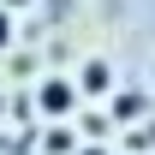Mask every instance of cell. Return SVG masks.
<instances>
[{
  "instance_id": "6da1fadb",
  "label": "cell",
  "mask_w": 155,
  "mask_h": 155,
  "mask_svg": "<svg viewBox=\"0 0 155 155\" xmlns=\"http://www.w3.org/2000/svg\"><path fill=\"white\" fill-rule=\"evenodd\" d=\"M36 107H42L48 119H66V114L78 107V84H72V78H42V90H36Z\"/></svg>"
},
{
  "instance_id": "7a4b0ae2",
  "label": "cell",
  "mask_w": 155,
  "mask_h": 155,
  "mask_svg": "<svg viewBox=\"0 0 155 155\" xmlns=\"http://www.w3.org/2000/svg\"><path fill=\"white\" fill-rule=\"evenodd\" d=\"M114 90V66L107 60H84L78 66V96H107Z\"/></svg>"
},
{
  "instance_id": "3957f363",
  "label": "cell",
  "mask_w": 155,
  "mask_h": 155,
  "mask_svg": "<svg viewBox=\"0 0 155 155\" xmlns=\"http://www.w3.org/2000/svg\"><path fill=\"white\" fill-rule=\"evenodd\" d=\"M42 155H78V137L66 131V125H48V131H42Z\"/></svg>"
},
{
  "instance_id": "277c9868",
  "label": "cell",
  "mask_w": 155,
  "mask_h": 155,
  "mask_svg": "<svg viewBox=\"0 0 155 155\" xmlns=\"http://www.w3.org/2000/svg\"><path fill=\"white\" fill-rule=\"evenodd\" d=\"M107 125H114L107 114H84V137H90V143H101V137H107Z\"/></svg>"
},
{
  "instance_id": "5b68a950",
  "label": "cell",
  "mask_w": 155,
  "mask_h": 155,
  "mask_svg": "<svg viewBox=\"0 0 155 155\" xmlns=\"http://www.w3.org/2000/svg\"><path fill=\"white\" fill-rule=\"evenodd\" d=\"M155 149V125H137L131 131V155H149Z\"/></svg>"
},
{
  "instance_id": "8992f818",
  "label": "cell",
  "mask_w": 155,
  "mask_h": 155,
  "mask_svg": "<svg viewBox=\"0 0 155 155\" xmlns=\"http://www.w3.org/2000/svg\"><path fill=\"white\" fill-rule=\"evenodd\" d=\"M12 36H18V18H12V12H6V6H0V54H6V48H12Z\"/></svg>"
},
{
  "instance_id": "52a82bcc",
  "label": "cell",
  "mask_w": 155,
  "mask_h": 155,
  "mask_svg": "<svg viewBox=\"0 0 155 155\" xmlns=\"http://www.w3.org/2000/svg\"><path fill=\"white\" fill-rule=\"evenodd\" d=\"M114 114H119V119H137V114H143V101H137V96H119V101H114Z\"/></svg>"
},
{
  "instance_id": "ba28073f",
  "label": "cell",
  "mask_w": 155,
  "mask_h": 155,
  "mask_svg": "<svg viewBox=\"0 0 155 155\" xmlns=\"http://www.w3.org/2000/svg\"><path fill=\"white\" fill-rule=\"evenodd\" d=\"M78 155H107V149H101V143H84V149H78Z\"/></svg>"
},
{
  "instance_id": "9c48e42d",
  "label": "cell",
  "mask_w": 155,
  "mask_h": 155,
  "mask_svg": "<svg viewBox=\"0 0 155 155\" xmlns=\"http://www.w3.org/2000/svg\"><path fill=\"white\" fill-rule=\"evenodd\" d=\"M0 6H6V12H12V6H30V0H0Z\"/></svg>"
},
{
  "instance_id": "30bf717a",
  "label": "cell",
  "mask_w": 155,
  "mask_h": 155,
  "mask_svg": "<svg viewBox=\"0 0 155 155\" xmlns=\"http://www.w3.org/2000/svg\"><path fill=\"white\" fill-rule=\"evenodd\" d=\"M0 119H6V96H0Z\"/></svg>"
}]
</instances>
